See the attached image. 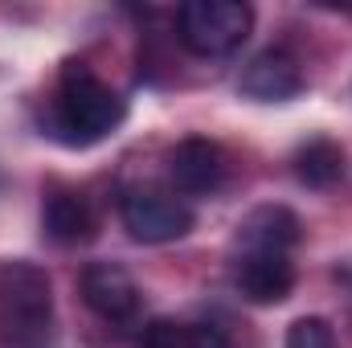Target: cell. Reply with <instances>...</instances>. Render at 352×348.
<instances>
[{
  "mask_svg": "<svg viewBox=\"0 0 352 348\" xmlns=\"http://www.w3.org/2000/svg\"><path fill=\"white\" fill-rule=\"evenodd\" d=\"M41 226L54 242L62 246H78L94 238V213H90L87 197L74 193V188H54L45 193V205H41Z\"/></svg>",
  "mask_w": 352,
  "mask_h": 348,
  "instance_id": "obj_9",
  "label": "cell"
},
{
  "mask_svg": "<svg viewBox=\"0 0 352 348\" xmlns=\"http://www.w3.org/2000/svg\"><path fill=\"white\" fill-rule=\"evenodd\" d=\"M287 348H336V332L320 316H303L287 328Z\"/></svg>",
  "mask_w": 352,
  "mask_h": 348,
  "instance_id": "obj_12",
  "label": "cell"
},
{
  "mask_svg": "<svg viewBox=\"0 0 352 348\" xmlns=\"http://www.w3.org/2000/svg\"><path fill=\"white\" fill-rule=\"evenodd\" d=\"M168 176L188 197L213 193L221 184V176H226V156L209 140H180L173 148V156H168Z\"/></svg>",
  "mask_w": 352,
  "mask_h": 348,
  "instance_id": "obj_8",
  "label": "cell"
},
{
  "mask_svg": "<svg viewBox=\"0 0 352 348\" xmlns=\"http://www.w3.org/2000/svg\"><path fill=\"white\" fill-rule=\"evenodd\" d=\"M238 90L254 102H287L303 90V74H299V62L287 54V50H263L246 62Z\"/></svg>",
  "mask_w": 352,
  "mask_h": 348,
  "instance_id": "obj_7",
  "label": "cell"
},
{
  "mask_svg": "<svg viewBox=\"0 0 352 348\" xmlns=\"http://www.w3.org/2000/svg\"><path fill=\"white\" fill-rule=\"evenodd\" d=\"M234 287L250 303H283L295 287V262L274 250H242L234 266Z\"/></svg>",
  "mask_w": 352,
  "mask_h": 348,
  "instance_id": "obj_6",
  "label": "cell"
},
{
  "mask_svg": "<svg viewBox=\"0 0 352 348\" xmlns=\"http://www.w3.org/2000/svg\"><path fill=\"white\" fill-rule=\"evenodd\" d=\"M340 173H344V152L332 140H307L295 152V176L307 188H328L332 180H340Z\"/></svg>",
  "mask_w": 352,
  "mask_h": 348,
  "instance_id": "obj_11",
  "label": "cell"
},
{
  "mask_svg": "<svg viewBox=\"0 0 352 348\" xmlns=\"http://www.w3.org/2000/svg\"><path fill=\"white\" fill-rule=\"evenodd\" d=\"M188 348H230L226 332L213 328V324H192L188 328Z\"/></svg>",
  "mask_w": 352,
  "mask_h": 348,
  "instance_id": "obj_14",
  "label": "cell"
},
{
  "mask_svg": "<svg viewBox=\"0 0 352 348\" xmlns=\"http://www.w3.org/2000/svg\"><path fill=\"white\" fill-rule=\"evenodd\" d=\"M238 242H242V250H274V254H287L299 242V217L287 205H258L254 213L242 217Z\"/></svg>",
  "mask_w": 352,
  "mask_h": 348,
  "instance_id": "obj_10",
  "label": "cell"
},
{
  "mask_svg": "<svg viewBox=\"0 0 352 348\" xmlns=\"http://www.w3.org/2000/svg\"><path fill=\"white\" fill-rule=\"evenodd\" d=\"M254 29V8L242 0H188L176 12L180 45L197 58L234 54Z\"/></svg>",
  "mask_w": 352,
  "mask_h": 348,
  "instance_id": "obj_3",
  "label": "cell"
},
{
  "mask_svg": "<svg viewBox=\"0 0 352 348\" xmlns=\"http://www.w3.org/2000/svg\"><path fill=\"white\" fill-rule=\"evenodd\" d=\"M140 348H188V328H180L173 320H156L144 328Z\"/></svg>",
  "mask_w": 352,
  "mask_h": 348,
  "instance_id": "obj_13",
  "label": "cell"
},
{
  "mask_svg": "<svg viewBox=\"0 0 352 348\" xmlns=\"http://www.w3.org/2000/svg\"><path fill=\"white\" fill-rule=\"evenodd\" d=\"M82 299L107 324H127L140 316V287L119 262H90L82 270Z\"/></svg>",
  "mask_w": 352,
  "mask_h": 348,
  "instance_id": "obj_5",
  "label": "cell"
},
{
  "mask_svg": "<svg viewBox=\"0 0 352 348\" xmlns=\"http://www.w3.org/2000/svg\"><path fill=\"white\" fill-rule=\"evenodd\" d=\"M119 217L123 230L144 246L176 242L192 230V209L168 188H131L119 201Z\"/></svg>",
  "mask_w": 352,
  "mask_h": 348,
  "instance_id": "obj_4",
  "label": "cell"
},
{
  "mask_svg": "<svg viewBox=\"0 0 352 348\" xmlns=\"http://www.w3.org/2000/svg\"><path fill=\"white\" fill-rule=\"evenodd\" d=\"M54 340V287L33 262H0V345L50 348Z\"/></svg>",
  "mask_w": 352,
  "mask_h": 348,
  "instance_id": "obj_2",
  "label": "cell"
},
{
  "mask_svg": "<svg viewBox=\"0 0 352 348\" xmlns=\"http://www.w3.org/2000/svg\"><path fill=\"white\" fill-rule=\"evenodd\" d=\"M123 115H127L123 98L87 62H66L62 83H58V98H54V115H50L54 135L62 144H74V148L98 144L102 135H111L123 123Z\"/></svg>",
  "mask_w": 352,
  "mask_h": 348,
  "instance_id": "obj_1",
  "label": "cell"
}]
</instances>
